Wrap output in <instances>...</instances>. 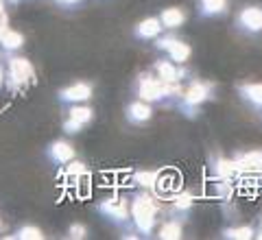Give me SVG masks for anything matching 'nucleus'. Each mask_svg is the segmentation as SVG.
Listing matches in <instances>:
<instances>
[{"instance_id": "9d476101", "label": "nucleus", "mask_w": 262, "mask_h": 240, "mask_svg": "<svg viewBox=\"0 0 262 240\" xmlns=\"http://www.w3.org/2000/svg\"><path fill=\"white\" fill-rule=\"evenodd\" d=\"M236 94L241 101L251 107L253 112L262 114V83L260 81H247V83H238L236 85Z\"/></svg>"}, {"instance_id": "2eb2a0df", "label": "nucleus", "mask_w": 262, "mask_h": 240, "mask_svg": "<svg viewBox=\"0 0 262 240\" xmlns=\"http://www.w3.org/2000/svg\"><path fill=\"white\" fill-rule=\"evenodd\" d=\"M24 35L20 31H15V29H7L5 31V35L0 37V46H3V51L5 53H9V55H15V53H20L22 48H24Z\"/></svg>"}, {"instance_id": "412c9836", "label": "nucleus", "mask_w": 262, "mask_h": 240, "mask_svg": "<svg viewBox=\"0 0 262 240\" xmlns=\"http://www.w3.org/2000/svg\"><path fill=\"white\" fill-rule=\"evenodd\" d=\"M179 39H182V37L173 35V31H164L158 39H153V46H155V51H160V53L166 55L170 48H173V46L179 42Z\"/></svg>"}, {"instance_id": "20e7f679", "label": "nucleus", "mask_w": 262, "mask_h": 240, "mask_svg": "<svg viewBox=\"0 0 262 240\" xmlns=\"http://www.w3.org/2000/svg\"><path fill=\"white\" fill-rule=\"evenodd\" d=\"M35 79V68L31 59L22 55H9L7 59V83L11 88H24Z\"/></svg>"}, {"instance_id": "b1692460", "label": "nucleus", "mask_w": 262, "mask_h": 240, "mask_svg": "<svg viewBox=\"0 0 262 240\" xmlns=\"http://www.w3.org/2000/svg\"><path fill=\"white\" fill-rule=\"evenodd\" d=\"M63 168H66V175H68L70 179H79V177L85 172V164H83V162H79L77 157H75V160L68 162Z\"/></svg>"}, {"instance_id": "1a4fd4ad", "label": "nucleus", "mask_w": 262, "mask_h": 240, "mask_svg": "<svg viewBox=\"0 0 262 240\" xmlns=\"http://www.w3.org/2000/svg\"><path fill=\"white\" fill-rule=\"evenodd\" d=\"M164 33V27L158 15H149V18H142L140 22L134 27L131 31V35H134L138 42H153V39H158L160 35Z\"/></svg>"}, {"instance_id": "a211bd4d", "label": "nucleus", "mask_w": 262, "mask_h": 240, "mask_svg": "<svg viewBox=\"0 0 262 240\" xmlns=\"http://www.w3.org/2000/svg\"><path fill=\"white\" fill-rule=\"evenodd\" d=\"M256 236V227L253 225H238V227H225L221 231L223 240H253Z\"/></svg>"}, {"instance_id": "393cba45", "label": "nucleus", "mask_w": 262, "mask_h": 240, "mask_svg": "<svg viewBox=\"0 0 262 240\" xmlns=\"http://www.w3.org/2000/svg\"><path fill=\"white\" fill-rule=\"evenodd\" d=\"M61 129H63V134H66V136H75V134H79V131H83V127H81L79 122L70 120V118H63Z\"/></svg>"}, {"instance_id": "39448f33", "label": "nucleus", "mask_w": 262, "mask_h": 240, "mask_svg": "<svg viewBox=\"0 0 262 240\" xmlns=\"http://www.w3.org/2000/svg\"><path fill=\"white\" fill-rule=\"evenodd\" d=\"M236 31H241L243 35H260L262 33V5H245L236 13L234 20Z\"/></svg>"}, {"instance_id": "dca6fc26", "label": "nucleus", "mask_w": 262, "mask_h": 240, "mask_svg": "<svg viewBox=\"0 0 262 240\" xmlns=\"http://www.w3.org/2000/svg\"><path fill=\"white\" fill-rule=\"evenodd\" d=\"M160 240H179L184 238V221L182 219H168L166 223H162V227L158 229Z\"/></svg>"}, {"instance_id": "f257e3e1", "label": "nucleus", "mask_w": 262, "mask_h": 240, "mask_svg": "<svg viewBox=\"0 0 262 240\" xmlns=\"http://www.w3.org/2000/svg\"><path fill=\"white\" fill-rule=\"evenodd\" d=\"M129 212H131V227L136 234L140 236H151L155 231V223H158V203L149 194V190H144L140 194H134L129 201Z\"/></svg>"}, {"instance_id": "c85d7f7f", "label": "nucleus", "mask_w": 262, "mask_h": 240, "mask_svg": "<svg viewBox=\"0 0 262 240\" xmlns=\"http://www.w3.org/2000/svg\"><path fill=\"white\" fill-rule=\"evenodd\" d=\"M258 229H262V214H260V219H258Z\"/></svg>"}, {"instance_id": "aec40b11", "label": "nucleus", "mask_w": 262, "mask_h": 240, "mask_svg": "<svg viewBox=\"0 0 262 240\" xmlns=\"http://www.w3.org/2000/svg\"><path fill=\"white\" fill-rule=\"evenodd\" d=\"M134 181L142 190H155V188H158V172H153V170H138L134 175Z\"/></svg>"}, {"instance_id": "a878e982", "label": "nucleus", "mask_w": 262, "mask_h": 240, "mask_svg": "<svg viewBox=\"0 0 262 240\" xmlns=\"http://www.w3.org/2000/svg\"><path fill=\"white\" fill-rule=\"evenodd\" d=\"M53 3L57 7H61V9H75V7H79L81 3H85V0H53Z\"/></svg>"}, {"instance_id": "7ed1b4c3", "label": "nucleus", "mask_w": 262, "mask_h": 240, "mask_svg": "<svg viewBox=\"0 0 262 240\" xmlns=\"http://www.w3.org/2000/svg\"><path fill=\"white\" fill-rule=\"evenodd\" d=\"M96 210L101 212L103 219H107L110 223L118 227H127L131 221V212H129V199L118 197V194H110L105 197L101 203L96 205Z\"/></svg>"}, {"instance_id": "f3484780", "label": "nucleus", "mask_w": 262, "mask_h": 240, "mask_svg": "<svg viewBox=\"0 0 262 240\" xmlns=\"http://www.w3.org/2000/svg\"><path fill=\"white\" fill-rule=\"evenodd\" d=\"M166 57H168L170 61H175L177 66H184V63L190 61V57H192V46L188 44V42H184V39H179V42L166 53Z\"/></svg>"}, {"instance_id": "423d86ee", "label": "nucleus", "mask_w": 262, "mask_h": 240, "mask_svg": "<svg viewBox=\"0 0 262 240\" xmlns=\"http://www.w3.org/2000/svg\"><path fill=\"white\" fill-rule=\"evenodd\" d=\"M94 96V85L88 81H77L72 85H66L57 92V101L61 105H77V103H90Z\"/></svg>"}, {"instance_id": "7c9ffc66", "label": "nucleus", "mask_w": 262, "mask_h": 240, "mask_svg": "<svg viewBox=\"0 0 262 240\" xmlns=\"http://www.w3.org/2000/svg\"><path fill=\"white\" fill-rule=\"evenodd\" d=\"M11 3H15V0H11Z\"/></svg>"}, {"instance_id": "bb28decb", "label": "nucleus", "mask_w": 262, "mask_h": 240, "mask_svg": "<svg viewBox=\"0 0 262 240\" xmlns=\"http://www.w3.org/2000/svg\"><path fill=\"white\" fill-rule=\"evenodd\" d=\"M5 81H7V66L0 63V88L5 85Z\"/></svg>"}, {"instance_id": "4468645a", "label": "nucleus", "mask_w": 262, "mask_h": 240, "mask_svg": "<svg viewBox=\"0 0 262 240\" xmlns=\"http://www.w3.org/2000/svg\"><path fill=\"white\" fill-rule=\"evenodd\" d=\"M66 118L79 122L81 127H88L94 120V110L88 103H77V105H68L66 110Z\"/></svg>"}, {"instance_id": "6e6552de", "label": "nucleus", "mask_w": 262, "mask_h": 240, "mask_svg": "<svg viewBox=\"0 0 262 240\" xmlns=\"http://www.w3.org/2000/svg\"><path fill=\"white\" fill-rule=\"evenodd\" d=\"M151 118H153V105L151 103H144L140 98H136V101L125 105V120L129 125L144 127L151 122Z\"/></svg>"}, {"instance_id": "f03ea898", "label": "nucleus", "mask_w": 262, "mask_h": 240, "mask_svg": "<svg viewBox=\"0 0 262 240\" xmlns=\"http://www.w3.org/2000/svg\"><path fill=\"white\" fill-rule=\"evenodd\" d=\"M212 92H214L212 83L194 79L186 88H182V94L177 96V110L184 116H188V118H192V116L212 98Z\"/></svg>"}, {"instance_id": "6ab92c4d", "label": "nucleus", "mask_w": 262, "mask_h": 240, "mask_svg": "<svg viewBox=\"0 0 262 240\" xmlns=\"http://www.w3.org/2000/svg\"><path fill=\"white\" fill-rule=\"evenodd\" d=\"M13 240H44V231L37 225H22L11 234Z\"/></svg>"}, {"instance_id": "ddd939ff", "label": "nucleus", "mask_w": 262, "mask_h": 240, "mask_svg": "<svg viewBox=\"0 0 262 240\" xmlns=\"http://www.w3.org/2000/svg\"><path fill=\"white\" fill-rule=\"evenodd\" d=\"M229 11V0H196V13L199 18H221Z\"/></svg>"}, {"instance_id": "cd10ccee", "label": "nucleus", "mask_w": 262, "mask_h": 240, "mask_svg": "<svg viewBox=\"0 0 262 240\" xmlns=\"http://www.w3.org/2000/svg\"><path fill=\"white\" fill-rule=\"evenodd\" d=\"M7 29H9V24H0V37L5 35V31H7Z\"/></svg>"}, {"instance_id": "f8f14e48", "label": "nucleus", "mask_w": 262, "mask_h": 240, "mask_svg": "<svg viewBox=\"0 0 262 240\" xmlns=\"http://www.w3.org/2000/svg\"><path fill=\"white\" fill-rule=\"evenodd\" d=\"M158 18L162 22L164 31H177L186 24L188 15H186V11L182 9V7H164V9L158 13Z\"/></svg>"}, {"instance_id": "5701e85b", "label": "nucleus", "mask_w": 262, "mask_h": 240, "mask_svg": "<svg viewBox=\"0 0 262 240\" xmlns=\"http://www.w3.org/2000/svg\"><path fill=\"white\" fill-rule=\"evenodd\" d=\"M66 236L70 240H85L88 238V227L83 223H70L68 229H66Z\"/></svg>"}, {"instance_id": "0eeeda50", "label": "nucleus", "mask_w": 262, "mask_h": 240, "mask_svg": "<svg viewBox=\"0 0 262 240\" xmlns=\"http://www.w3.org/2000/svg\"><path fill=\"white\" fill-rule=\"evenodd\" d=\"M44 155H46V160L51 162L53 166H66V164L72 162L77 157V148L72 146L70 140L57 138L44 148Z\"/></svg>"}, {"instance_id": "4be33fe9", "label": "nucleus", "mask_w": 262, "mask_h": 240, "mask_svg": "<svg viewBox=\"0 0 262 240\" xmlns=\"http://www.w3.org/2000/svg\"><path fill=\"white\" fill-rule=\"evenodd\" d=\"M194 205V197L192 192H182V194H177L173 199V212L177 214H182V212H188Z\"/></svg>"}, {"instance_id": "c756f323", "label": "nucleus", "mask_w": 262, "mask_h": 240, "mask_svg": "<svg viewBox=\"0 0 262 240\" xmlns=\"http://www.w3.org/2000/svg\"><path fill=\"white\" fill-rule=\"evenodd\" d=\"M5 9V3H3V0H0V11H3Z\"/></svg>"}, {"instance_id": "9b49d317", "label": "nucleus", "mask_w": 262, "mask_h": 240, "mask_svg": "<svg viewBox=\"0 0 262 240\" xmlns=\"http://www.w3.org/2000/svg\"><path fill=\"white\" fill-rule=\"evenodd\" d=\"M153 74L158 79H162L164 83H177V81H184L186 79V70L182 66H177L175 61L166 59V57H162L153 63Z\"/></svg>"}]
</instances>
